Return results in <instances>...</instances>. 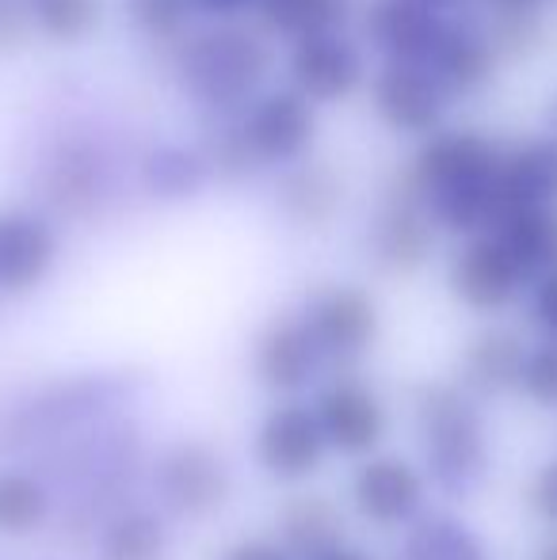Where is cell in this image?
I'll use <instances>...</instances> for the list:
<instances>
[{
    "mask_svg": "<svg viewBox=\"0 0 557 560\" xmlns=\"http://www.w3.org/2000/svg\"><path fill=\"white\" fill-rule=\"evenodd\" d=\"M397 408L405 450L428 472L436 500L462 511L481 503L500 469L497 408L462 389L451 374L409 382Z\"/></svg>",
    "mask_w": 557,
    "mask_h": 560,
    "instance_id": "1",
    "label": "cell"
},
{
    "mask_svg": "<svg viewBox=\"0 0 557 560\" xmlns=\"http://www.w3.org/2000/svg\"><path fill=\"white\" fill-rule=\"evenodd\" d=\"M153 443L156 435L146 412H130L81 431L46 454L27 457L54 480L61 495V523L54 538L81 553L100 518L138 500Z\"/></svg>",
    "mask_w": 557,
    "mask_h": 560,
    "instance_id": "2",
    "label": "cell"
},
{
    "mask_svg": "<svg viewBox=\"0 0 557 560\" xmlns=\"http://www.w3.org/2000/svg\"><path fill=\"white\" fill-rule=\"evenodd\" d=\"M149 389L127 370H69L15 393L0 405V457H38L66 439L146 412Z\"/></svg>",
    "mask_w": 557,
    "mask_h": 560,
    "instance_id": "3",
    "label": "cell"
},
{
    "mask_svg": "<svg viewBox=\"0 0 557 560\" xmlns=\"http://www.w3.org/2000/svg\"><path fill=\"white\" fill-rule=\"evenodd\" d=\"M504 149L481 130L443 126L423 138L394 187L420 202L436 229L451 241L489 233L500 218L497 176Z\"/></svg>",
    "mask_w": 557,
    "mask_h": 560,
    "instance_id": "4",
    "label": "cell"
},
{
    "mask_svg": "<svg viewBox=\"0 0 557 560\" xmlns=\"http://www.w3.org/2000/svg\"><path fill=\"white\" fill-rule=\"evenodd\" d=\"M149 500L179 534L222 523L241 500V462L230 446L199 431L156 435L141 480Z\"/></svg>",
    "mask_w": 557,
    "mask_h": 560,
    "instance_id": "5",
    "label": "cell"
},
{
    "mask_svg": "<svg viewBox=\"0 0 557 560\" xmlns=\"http://www.w3.org/2000/svg\"><path fill=\"white\" fill-rule=\"evenodd\" d=\"M276 50L256 23L225 20L187 31L176 43L172 73L195 107L214 118L241 115L264 92Z\"/></svg>",
    "mask_w": 557,
    "mask_h": 560,
    "instance_id": "6",
    "label": "cell"
},
{
    "mask_svg": "<svg viewBox=\"0 0 557 560\" xmlns=\"http://www.w3.org/2000/svg\"><path fill=\"white\" fill-rule=\"evenodd\" d=\"M336 500L359 538L386 541H397L405 530H413L439 503L428 472L397 443L363 457V462L344 465Z\"/></svg>",
    "mask_w": 557,
    "mask_h": 560,
    "instance_id": "7",
    "label": "cell"
},
{
    "mask_svg": "<svg viewBox=\"0 0 557 560\" xmlns=\"http://www.w3.org/2000/svg\"><path fill=\"white\" fill-rule=\"evenodd\" d=\"M245 465L260 485L279 495L321 488L336 462L310 397L260 400L245 431Z\"/></svg>",
    "mask_w": 557,
    "mask_h": 560,
    "instance_id": "8",
    "label": "cell"
},
{
    "mask_svg": "<svg viewBox=\"0 0 557 560\" xmlns=\"http://www.w3.org/2000/svg\"><path fill=\"white\" fill-rule=\"evenodd\" d=\"M310 332L328 377L367 370L386 343V305L379 290L356 279H321L290 302Z\"/></svg>",
    "mask_w": 557,
    "mask_h": 560,
    "instance_id": "9",
    "label": "cell"
},
{
    "mask_svg": "<svg viewBox=\"0 0 557 560\" xmlns=\"http://www.w3.org/2000/svg\"><path fill=\"white\" fill-rule=\"evenodd\" d=\"M310 405L336 465L363 462V457L394 446L397 431H402L397 397L371 370H344V374L325 377L310 393Z\"/></svg>",
    "mask_w": 557,
    "mask_h": 560,
    "instance_id": "10",
    "label": "cell"
},
{
    "mask_svg": "<svg viewBox=\"0 0 557 560\" xmlns=\"http://www.w3.org/2000/svg\"><path fill=\"white\" fill-rule=\"evenodd\" d=\"M443 290L454 310L466 313L474 325H489V320H508L523 310L531 275L497 233H477L454 241L443 264Z\"/></svg>",
    "mask_w": 557,
    "mask_h": 560,
    "instance_id": "11",
    "label": "cell"
},
{
    "mask_svg": "<svg viewBox=\"0 0 557 560\" xmlns=\"http://www.w3.org/2000/svg\"><path fill=\"white\" fill-rule=\"evenodd\" d=\"M245 370L260 400H282V397H310L328 377L317 347L310 332L302 328L298 313L290 305L268 313L253 328L245 347Z\"/></svg>",
    "mask_w": 557,
    "mask_h": 560,
    "instance_id": "12",
    "label": "cell"
},
{
    "mask_svg": "<svg viewBox=\"0 0 557 560\" xmlns=\"http://www.w3.org/2000/svg\"><path fill=\"white\" fill-rule=\"evenodd\" d=\"M237 130L256 172L264 168L287 172L294 164L310 161L321 122H317V107L282 84V89H264L237 115Z\"/></svg>",
    "mask_w": 557,
    "mask_h": 560,
    "instance_id": "13",
    "label": "cell"
},
{
    "mask_svg": "<svg viewBox=\"0 0 557 560\" xmlns=\"http://www.w3.org/2000/svg\"><path fill=\"white\" fill-rule=\"evenodd\" d=\"M443 233L428 218L413 195L390 187L386 199L374 207V214L363 225V256L382 279H417L428 271L439 256Z\"/></svg>",
    "mask_w": 557,
    "mask_h": 560,
    "instance_id": "14",
    "label": "cell"
},
{
    "mask_svg": "<svg viewBox=\"0 0 557 560\" xmlns=\"http://www.w3.org/2000/svg\"><path fill=\"white\" fill-rule=\"evenodd\" d=\"M371 112L397 138H431L446 126L451 92L420 61H382L367 81Z\"/></svg>",
    "mask_w": 557,
    "mask_h": 560,
    "instance_id": "15",
    "label": "cell"
},
{
    "mask_svg": "<svg viewBox=\"0 0 557 560\" xmlns=\"http://www.w3.org/2000/svg\"><path fill=\"white\" fill-rule=\"evenodd\" d=\"M61 256H66V236L54 214L35 207L0 210V298L4 302L35 298L58 275Z\"/></svg>",
    "mask_w": 557,
    "mask_h": 560,
    "instance_id": "16",
    "label": "cell"
},
{
    "mask_svg": "<svg viewBox=\"0 0 557 560\" xmlns=\"http://www.w3.org/2000/svg\"><path fill=\"white\" fill-rule=\"evenodd\" d=\"M367 77V46L348 31H325L290 43L287 89H294L313 107H333L356 96Z\"/></svg>",
    "mask_w": 557,
    "mask_h": 560,
    "instance_id": "17",
    "label": "cell"
},
{
    "mask_svg": "<svg viewBox=\"0 0 557 560\" xmlns=\"http://www.w3.org/2000/svg\"><path fill=\"white\" fill-rule=\"evenodd\" d=\"M527 343L531 332L523 325H508V320L474 325L469 336L459 343V351H454V362L446 374L489 408L515 405V385H520Z\"/></svg>",
    "mask_w": 557,
    "mask_h": 560,
    "instance_id": "18",
    "label": "cell"
},
{
    "mask_svg": "<svg viewBox=\"0 0 557 560\" xmlns=\"http://www.w3.org/2000/svg\"><path fill=\"white\" fill-rule=\"evenodd\" d=\"M61 495L27 457H0V541L35 546L58 534Z\"/></svg>",
    "mask_w": 557,
    "mask_h": 560,
    "instance_id": "19",
    "label": "cell"
},
{
    "mask_svg": "<svg viewBox=\"0 0 557 560\" xmlns=\"http://www.w3.org/2000/svg\"><path fill=\"white\" fill-rule=\"evenodd\" d=\"M179 530L149 500H130L92 526L84 560H176Z\"/></svg>",
    "mask_w": 557,
    "mask_h": 560,
    "instance_id": "20",
    "label": "cell"
},
{
    "mask_svg": "<svg viewBox=\"0 0 557 560\" xmlns=\"http://www.w3.org/2000/svg\"><path fill=\"white\" fill-rule=\"evenodd\" d=\"M428 69L451 92V100L474 96V92L492 84V77L500 69V50L481 20L446 15L443 31H439L436 46L428 54Z\"/></svg>",
    "mask_w": 557,
    "mask_h": 560,
    "instance_id": "21",
    "label": "cell"
},
{
    "mask_svg": "<svg viewBox=\"0 0 557 560\" xmlns=\"http://www.w3.org/2000/svg\"><path fill=\"white\" fill-rule=\"evenodd\" d=\"M443 23L446 15L431 12L420 0H371L363 8V43L382 61H420V66H428V54Z\"/></svg>",
    "mask_w": 557,
    "mask_h": 560,
    "instance_id": "22",
    "label": "cell"
},
{
    "mask_svg": "<svg viewBox=\"0 0 557 560\" xmlns=\"http://www.w3.org/2000/svg\"><path fill=\"white\" fill-rule=\"evenodd\" d=\"M497 199L500 218L515 214V210H557V138L535 133V138H523L512 149H504Z\"/></svg>",
    "mask_w": 557,
    "mask_h": 560,
    "instance_id": "23",
    "label": "cell"
},
{
    "mask_svg": "<svg viewBox=\"0 0 557 560\" xmlns=\"http://www.w3.org/2000/svg\"><path fill=\"white\" fill-rule=\"evenodd\" d=\"M386 560H497V549L469 511L436 503L413 530L390 541Z\"/></svg>",
    "mask_w": 557,
    "mask_h": 560,
    "instance_id": "24",
    "label": "cell"
},
{
    "mask_svg": "<svg viewBox=\"0 0 557 560\" xmlns=\"http://www.w3.org/2000/svg\"><path fill=\"white\" fill-rule=\"evenodd\" d=\"M268 526L279 534L282 546L294 553V560H313L317 553H325L328 546L356 534L348 515H344L340 500L333 492H321V488L279 495Z\"/></svg>",
    "mask_w": 557,
    "mask_h": 560,
    "instance_id": "25",
    "label": "cell"
},
{
    "mask_svg": "<svg viewBox=\"0 0 557 560\" xmlns=\"http://www.w3.org/2000/svg\"><path fill=\"white\" fill-rule=\"evenodd\" d=\"M340 207H344V179L333 164L302 161L294 168L279 172L276 210L287 225L302 229V233H317V229L333 225Z\"/></svg>",
    "mask_w": 557,
    "mask_h": 560,
    "instance_id": "26",
    "label": "cell"
},
{
    "mask_svg": "<svg viewBox=\"0 0 557 560\" xmlns=\"http://www.w3.org/2000/svg\"><path fill=\"white\" fill-rule=\"evenodd\" d=\"M135 176L146 199L164 202V207L199 199L214 184V172H210L202 145H187V141H161V145L146 149Z\"/></svg>",
    "mask_w": 557,
    "mask_h": 560,
    "instance_id": "27",
    "label": "cell"
},
{
    "mask_svg": "<svg viewBox=\"0 0 557 560\" xmlns=\"http://www.w3.org/2000/svg\"><path fill=\"white\" fill-rule=\"evenodd\" d=\"M356 0H256V27L271 38H298L344 31Z\"/></svg>",
    "mask_w": 557,
    "mask_h": 560,
    "instance_id": "28",
    "label": "cell"
},
{
    "mask_svg": "<svg viewBox=\"0 0 557 560\" xmlns=\"http://www.w3.org/2000/svg\"><path fill=\"white\" fill-rule=\"evenodd\" d=\"M504 241V248L520 259L531 282L557 264V210H515L489 229Z\"/></svg>",
    "mask_w": 557,
    "mask_h": 560,
    "instance_id": "29",
    "label": "cell"
},
{
    "mask_svg": "<svg viewBox=\"0 0 557 560\" xmlns=\"http://www.w3.org/2000/svg\"><path fill=\"white\" fill-rule=\"evenodd\" d=\"M27 20L46 43L77 46L100 31L104 0H27Z\"/></svg>",
    "mask_w": 557,
    "mask_h": 560,
    "instance_id": "30",
    "label": "cell"
},
{
    "mask_svg": "<svg viewBox=\"0 0 557 560\" xmlns=\"http://www.w3.org/2000/svg\"><path fill=\"white\" fill-rule=\"evenodd\" d=\"M515 405L535 416L557 420V339L531 336L523 354L520 385H515Z\"/></svg>",
    "mask_w": 557,
    "mask_h": 560,
    "instance_id": "31",
    "label": "cell"
},
{
    "mask_svg": "<svg viewBox=\"0 0 557 560\" xmlns=\"http://www.w3.org/2000/svg\"><path fill=\"white\" fill-rule=\"evenodd\" d=\"M520 511L543 538H557V446L546 450L520 480Z\"/></svg>",
    "mask_w": 557,
    "mask_h": 560,
    "instance_id": "32",
    "label": "cell"
},
{
    "mask_svg": "<svg viewBox=\"0 0 557 560\" xmlns=\"http://www.w3.org/2000/svg\"><path fill=\"white\" fill-rule=\"evenodd\" d=\"M123 15L138 35L153 38V43H172L192 31L195 4L192 0H123Z\"/></svg>",
    "mask_w": 557,
    "mask_h": 560,
    "instance_id": "33",
    "label": "cell"
},
{
    "mask_svg": "<svg viewBox=\"0 0 557 560\" xmlns=\"http://www.w3.org/2000/svg\"><path fill=\"white\" fill-rule=\"evenodd\" d=\"M520 317H523V328H527L531 336L557 339V264L531 282L527 298H523Z\"/></svg>",
    "mask_w": 557,
    "mask_h": 560,
    "instance_id": "34",
    "label": "cell"
},
{
    "mask_svg": "<svg viewBox=\"0 0 557 560\" xmlns=\"http://www.w3.org/2000/svg\"><path fill=\"white\" fill-rule=\"evenodd\" d=\"M210 560H294V553L282 546L271 526H248V530L230 534Z\"/></svg>",
    "mask_w": 557,
    "mask_h": 560,
    "instance_id": "35",
    "label": "cell"
},
{
    "mask_svg": "<svg viewBox=\"0 0 557 560\" xmlns=\"http://www.w3.org/2000/svg\"><path fill=\"white\" fill-rule=\"evenodd\" d=\"M31 27L27 20V4H15V0H0V50L20 43V35Z\"/></svg>",
    "mask_w": 557,
    "mask_h": 560,
    "instance_id": "36",
    "label": "cell"
},
{
    "mask_svg": "<svg viewBox=\"0 0 557 560\" xmlns=\"http://www.w3.org/2000/svg\"><path fill=\"white\" fill-rule=\"evenodd\" d=\"M195 15H207L210 23L241 20V15L256 12V0H192Z\"/></svg>",
    "mask_w": 557,
    "mask_h": 560,
    "instance_id": "37",
    "label": "cell"
},
{
    "mask_svg": "<svg viewBox=\"0 0 557 560\" xmlns=\"http://www.w3.org/2000/svg\"><path fill=\"white\" fill-rule=\"evenodd\" d=\"M313 560H386V553H379L367 538L351 534V538L336 541V546H328L325 553H317Z\"/></svg>",
    "mask_w": 557,
    "mask_h": 560,
    "instance_id": "38",
    "label": "cell"
},
{
    "mask_svg": "<svg viewBox=\"0 0 557 560\" xmlns=\"http://www.w3.org/2000/svg\"><path fill=\"white\" fill-rule=\"evenodd\" d=\"M420 4H428L439 15H454L459 8H466V0H420Z\"/></svg>",
    "mask_w": 557,
    "mask_h": 560,
    "instance_id": "39",
    "label": "cell"
},
{
    "mask_svg": "<svg viewBox=\"0 0 557 560\" xmlns=\"http://www.w3.org/2000/svg\"><path fill=\"white\" fill-rule=\"evenodd\" d=\"M531 560H557V538H543L535 546V557Z\"/></svg>",
    "mask_w": 557,
    "mask_h": 560,
    "instance_id": "40",
    "label": "cell"
},
{
    "mask_svg": "<svg viewBox=\"0 0 557 560\" xmlns=\"http://www.w3.org/2000/svg\"><path fill=\"white\" fill-rule=\"evenodd\" d=\"M497 8H543L546 0H492Z\"/></svg>",
    "mask_w": 557,
    "mask_h": 560,
    "instance_id": "41",
    "label": "cell"
},
{
    "mask_svg": "<svg viewBox=\"0 0 557 560\" xmlns=\"http://www.w3.org/2000/svg\"><path fill=\"white\" fill-rule=\"evenodd\" d=\"M550 138H557V100L550 104Z\"/></svg>",
    "mask_w": 557,
    "mask_h": 560,
    "instance_id": "42",
    "label": "cell"
}]
</instances>
